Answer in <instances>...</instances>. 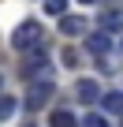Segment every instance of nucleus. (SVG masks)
Segmentation results:
<instances>
[{"instance_id":"14","label":"nucleus","mask_w":123,"mask_h":127,"mask_svg":"<svg viewBox=\"0 0 123 127\" xmlns=\"http://www.w3.org/2000/svg\"><path fill=\"white\" fill-rule=\"evenodd\" d=\"M82 4H97V0H82Z\"/></svg>"},{"instance_id":"1","label":"nucleus","mask_w":123,"mask_h":127,"mask_svg":"<svg viewBox=\"0 0 123 127\" xmlns=\"http://www.w3.org/2000/svg\"><path fill=\"white\" fill-rule=\"evenodd\" d=\"M41 23L37 19H26V23H19L15 26V34H11V49L15 52H30V49H37L41 45Z\"/></svg>"},{"instance_id":"8","label":"nucleus","mask_w":123,"mask_h":127,"mask_svg":"<svg viewBox=\"0 0 123 127\" xmlns=\"http://www.w3.org/2000/svg\"><path fill=\"white\" fill-rule=\"evenodd\" d=\"M101 105H104V112H112V116H123V94H119V90L104 94V97H101Z\"/></svg>"},{"instance_id":"4","label":"nucleus","mask_w":123,"mask_h":127,"mask_svg":"<svg viewBox=\"0 0 123 127\" xmlns=\"http://www.w3.org/2000/svg\"><path fill=\"white\" fill-rule=\"evenodd\" d=\"M101 30H104V34L123 30V8H104V11H101Z\"/></svg>"},{"instance_id":"2","label":"nucleus","mask_w":123,"mask_h":127,"mask_svg":"<svg viewBox=\"0 0 123 127\" xmlns=\"http://www.w3.org/2000/svg\"><path fill=\"white\" fill-rule=\"evenodd\" d=\"M52 90H56V86H52L49 79H37V82H34V90H30V97H26V108H30V112H37V108L52 97Z\"/></svg>"},{"instance_id":"3","label":"nucleus","mask_w":123,"mask_h":127,"mask_svg":"<svg viewBox=\"0 0 123 127\" xmlns=\"http://www.w3.org/2000/svg\"><path fill=\"white\" fill-rule=\"evenodd\" d=\"M23 75H26V79H34V75L49 79V60H45L41 52H30V56L23 60Z\"/></svg>"},{"instance_id":"12","label":"nucleus","mask_w":123,"mask_h":127,"mask_svg":"<svg viewBox=\"0 0 123 127\" xmlns=\"http://www.w3.org/2000/svg\"><path fill=\"white\" fill-rule=\"evenodd\" d=\"M64 64H67V67H78V52L75 49H64Z\"/></svg>"},{"instance_id":"5","label":"nucleus","mask_w":123,"mask_h":127,"mask_svg":"<svg viewBox=\"0 0 123 127\" xmlns=\"http://www.w3.org/2000/svg\"><path fill=\"white\" fill-rule=\"evenodd\" d=\"M60 34H67V37L86 34V19L82 15H64V19H60Z\"/></svg>"},{"instance_id":"11","label":"nucleus","mask_w":123,"mask_h":127,"mask_svg":"<svg viewBox=\"0 0 123 127\" xmlns=\"http://www.w3.org/2000/svg\"><path fill=\"white\" fill-rule=\"evenodd\" d=\"M15 112V97H8V94H0V120H8Z\"/></svg>"},{"instance_id":"15","label":"nucleus","mask_w":123,"mask_h":127,"mask_svg":"<svg viewBox=\"0 0 123 127\" xmlns=\"http://www.w3.org/2000/svg\"><path fill=\"white\" fill-rule=\"evenodd\" d=\"M26 127H34V123H26Z\"/></svg>"},{"instance_id":"13","label":"nucleus","mask_w":123,"mask_h":127,"mask_svg":"<svg viewBox=\"0 0 123 127\" xmlns=\"http://www.w3.org/2000/svg\"><path fill=\"white\" fill-rule=\"evenodd\" d=\"M82 127H108V123H104V116H86Z\"/></svg>"},{"instance_id":"6","label":"nucleus","mask_w":123,"mask_h":127,"mask_svg":"<svg viewBox=\"0 0 123 127\" xmlns=\"http://www.w3.org/2000/svg\"><path fill=\"white\" fill-rule=\"evenodd\" d=\"M75 94H78V101H82V105H93V101H101V90H97V82H93V79H82Z\"/></svg>"},{"instance_id":"10","label":"nucleus","mask_w":123,"mask_h":127,"mask_svg":"<svg viewBox=\"0 0 123 127\" xmlns=\"http://www.w3.org/2000/svg\"><path fill=\"white\" fill-rule=\"evenodd\" d=\"M52 127H75V116L67 108H60V112H52Z\"/></svg>"},{"instance_id":"9","label":"nucleus","mask_w":123,"mask_h":127,"mask_svg":"<svg viewBox=\"0 0 123 127\" xmlns=\"http://www.w3.org/2000/svg\"><path fill=\"white\" fill-rule=\"evenodd\" d=\"M45 15L64 19V15H67V0H45Z\"/></svg>"},{"instance_id":"7","label":"nucleus","mask_w":123,"mask_h":127,"mask_svg":"<svg viewBox=\"0 0 123 127\" xmlns=\"http://www.w3.org/2000/svg\"><path fill=\"white\" fill-rule=\"evenodd\" d=\"M112 49V37L104 34V30H97V34H90V52H97V56H104Z\"/></svg>"}]
</instances>
